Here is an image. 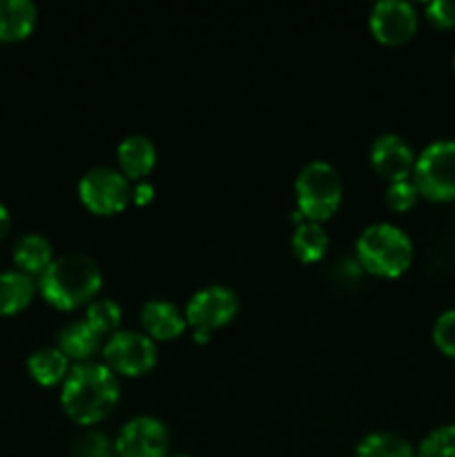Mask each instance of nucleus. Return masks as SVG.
Returning a JSON list of instances; mask_svg holds the SVG:
<instances>
[{"label": "nucleus", "mask_w": 455, "mask_h": 457, "mask_svg": "<svg viewBox=\"0 0 455 457\" xmlns=\"http://www.w3.org/2000/svg\"><path fill=\"white\" fill-rule=\"evenodd\" d=\"M119 400V378L103 361L74 364L61 384L62 411L80 427H94L110 418Z\"/></svg>", "instance_id": "f257e3e1"}, {"label": "nucleus", "mask_w": 455, "mask_h": 457, "mask_svg": "<svg viewBox=\"0 0 455 457\" xmlns=\"http://www.w3.org/2000/svg\"><path fill=\"white\" fill-rule=\"evenodd\" d=\"M103 286V270L89 254L70 253L56 257L40 275L38 290L49 306L76 311L96 299Z\"/></svg>", "instance_id": "f03ea898"}, {"label": "nucleus", "mask_w": 455, "mask_h": 457, "mask_svg": "<svg viewBox=\"0 0 455 457\" xmlns=\"http://www.w3.org/2000/svg\"><path fill=\"white\" fill-rule=\"evenodd\" d=\"M355 262L370 275L395 279L413 263V241L395 223H370L355 241Z\"/></svg>", "instance_id": "7ed1b4c3"}, {"label": "nucleus", "mask_w": 455, "mask_h": 457, "mask_svg": "<svg viewBox=\"0 0 455 457\" xmlns=\"http://www.w3.org/2000/svg\"><path fill=\"white\" fill-rule=\"evenodd\" d=\"M343 196L342 177L328 161H308L294 179L297 212L306 221L324 223L339 210Z\"/></svg>", "instance_id": "20e7f679"}, {"label": "nucleus", "mask_w": 455, "mask_h": 457, "mask_svg": "<svg viewBox=\"0 0 455 457\" xmlns=\"http://www.w3.org/2000/svg\"><path fill=\"white\" fill-rule=\"evenodd\" d=\"M410 179L418 186L419 196L435 204L455 201V141L437 138L415 156Z\"/></svg>", "instance_id": "39448f33"}, {"label": "nucleus", "mask_w": 455, "mask_h": 457, "mask_svg": "<svg viewBox=\"0 0 455 457\" xmlns=\"http://www.w3.org/2000/svg\"><path fill=\"white\" fill-rule=\"evenodd\" d=\"M159 361V348L143 330H119L103 344V364L116 378H141Z\"/></svg>", "instance_id": "423d86ee"}, {"label": "nucleus", "mask_w": 455, "mask_h": 457, "mask_svg": "<svg viewBox=\"0 0 455 457\" xmlns=\"http://www.w3.org/2000/svg\"><path fill=\"white\" fill-rule=\"evenodd\" d=\"M79 199L89 212L110 217L128 208L132 201V183L119 168L96 165L79 179Z\"/></svg>", "instance_id": "0eeeda50"}, {"label": "nucleus", "mask_w": 455, "mask_h": 457, "mask_svg": "<svg viewBox=\"0 0 455 457\" xmlns=\"http://www.w3.org/2000/svg\"><path fill=\"white\" fill-rule=\"evenodd\" d=\"M186 320L192 330H212L221 328V326L230 324L239 312V295L223 284H210L196 290L190 299H187Z\"/></svg>", "instance_id": "6e6552de"}, {"label": "nucleus", "mask_w": 455, "mask_h": 457, "mask_svg": "<svg viewBox=\"0 0 455 457\" xmlns=\"http://www.w3.org/2000/svg\"><path fill=\"white\" fill-rule=\"evenodd\" d=\"M116 457H170V431L154 415H134L114 440Z\"/></svg>", "instance_id": "1a4fd4ad"}, {"label": "nucleus", "mask_w": 455, "mask_h": 457, "mask_svg": "<svg viewBox=\"0 0 455 457\" xmlns=\"http://www.w3.org/2000/svg\"><path fill=\"white\" fill-rule=\"evenodd\" d=\"M419 25L418 12L406 0H379L368 13L370 34L384 45H404Z\"/></svg>", "instance_id": "9d476101"}, {"label": "nucleus", "mask_w": 455, "mask_h": 457, "mask_svg": "<svg viewBox=\"0 0 455 457\" xmlns=\"http://www.w3.org/2000/svg\"><path fill=\"white\" fill-rule=\"evenodd\" d=\"M415 156L418 154L413 152L410 143L395 132L379 134L368 152V161L373 170L379 177L386 179L388 183L409 179L413 174Z\"/></svg>", "instance_id": "9b49d317"}, {"label": "nucleus", "mask_w": 455, "mask_h": 457, "mask_svg": "<svg viewBox=\"0 0 455 457\" xmlns=\"http://www.w3.org/2000/svg\"><path fill=\"white\" fill-rule=\"evenodd\" d=\"M138 321L141 328L152 342H170L178 335L186 333L187 320L186 312L170 299H147L138 311Z\"/></svg>", "instance_id": "f8f14e48"}, {"label": "nucleus", "mask_w": 455, "mask_h": 457, "mask_svg": "<svg viewBox=\"0 0 455 457\" xmlns=\"http://www.w3.org/2000/svg\"><path fill=\"white\" fill-rule=\"evenodd\" d=\"M156 161H159V150L145 134H129L116 147V163L129 181L141 183L143 179L150 177L152 170L156 168Z\"/></svg>", "instance_id": "ddd939ff"}, {"label": "nucleus", "mask_w": 455, "mask_h": 457, "mask_svg": "<svg viewBox=\"0 0 455 457\" xmlns=\"http://www.w3.org/2000/svg\"><path fill=\"white\" fill-rule=\"evenodd\" d=\"M58 348L65 353L67 360H74L76 364L92 361L98 351H103V337L87 324L85 320L70 321L62 326L58 333Z\"/></svg>", "instance_id": "4468645a"}, {"label": "nucleus", "mask_w": 455, "mask_h": 457, "mask_svg": "<svg viewBox=\"0 0 455 457\" xmlns=\"http://www.w3.org/2000/svg\"><path fill=\"white\" fill-rule=\"evenodd\" d=\"M38 9L31 0H0V40L13 43L34 31Z\"/></svg>", "instance_id": "2eb2a0df"}, {"label": "nucleus", "mask_w": 455, "mask_h": 457, "mask_svg": "<svg viewBox=\"0 0 455 457\" xmlns=\"http://www.w3.org/2000/svg\"><path fill=\"white\" fill-rule=\"evenodd\" d=\"M54 262V250L47 237L38 232H27L13 245V263L25 275H43L49 263Z\"/></svg>", "instance_id": "dca6fc26"}, {"label": "nucleus", "mask_w": 455, "mask_h": 457, "mask_svg": "<svg viewBox=\"0 0 455 457\" xmlns=\"http://www.w3.org/2000/svg\"><path fill=\"white\" fill-rule=\"evenodd\" d=\"M70 360H67L65 353L58 346L36 348L27 357V370H29V375L40 386H56V384H62L67 373H70Z\"/></svg>", "instance_id": "f3484780"}, {"label": "nucleus", "mask_w": 455, "mask_h": 457, "mask_svg": "<svg viewBox=\"0 0 455 457\" xmlns=\"http://www.w3.org/2000/svg\"><path fill=\"white\" fill-rule=\"evenodd\" d=\"M38 286L29 275L21 270L0 272V315H16L25 311L34 299Z\"/></svg>", "instance_id": "a211bd4d"}, {"label": "nucleus", "mask_w": 455, "mask_h": 457, "mask_svg": "<svg viewBox=\"0 0 455 457\" xmlns=\"http://www.w3.org/2000/svg\"><path fill=\"white\" fill-rule=\"evenodd\" d=\"M328 232L324 230L321 223L306 221L297 223L290 237V248H293L294 257L302 263H317L324 259L326 250H328Z\"/></svg>", "instance_id": "6ab92c4d"}, {"label": "nucleus", "mask_w": 455, "mask_h": 457, "mask_svg": "<svg viewBox=\"0 0 455 457\" xmlns=\"http://www.w3.org/2000/svg\"><path fill=\"white\" fill-rule=\"evenodd\" d=\"M355 457H418V451L406 437L397 433L375 431L361 437Z\"/></svg>", "instance_id": "aec40b11"}, {"label": "nucleus", "mask_w": 455, "mask_h": 457, "mask_svg": "<svg viewBox=\"0 0 455 457\" xmlns=\"http://www.w3.org/2000/svg\"><path fill=\"white\" fill-rule=\"evenodd\" d=\"M85 321L96 330L101 337H110V335L119 333L120 320H123V308L110 297H96L92 303L85 308Z\"/></svg>", "instance_id": "412c9836"}, {"label": "nucleus", "mask_w": 455, "mask_h": 457, "mask_svg": "<svg viewBox=\"0 0 455 457\" xmlns=\"http://www.w3.org/2000/svg\"><path fill=\"white\" fill-rule=\"evenodd\" d=\"M418 457H455V424L433 428L418 446Z\"/></svg>", "instance_id": "4be33fe9"}, {"label": "nucleus", "mask_w": 455, "mask_h": 457, "mask_svg": "<svg viewBox=\"0 0 455 457\" xmlns=\"http://www.w3.org/2000/svg\"><path fill=\"white\" fill-rule=\"evenodd\" d=\"M386 205L395 212H409L415 208L419 199V190L415 186L413 179H400V181H391L386 187Z\"/></svg>", "instance_id": "5701e85b"}, {"label": "nucleus", "mask_w": 455, "mask_h": 457, "mask_svg": "<svg viewBox=\"0 0 455 457\" xmlns=\"http://www.w3.org/2000/svg\"><path fill=\"white\" fill-rule=\"evenodd\" d=\"M114 453V442L98 431H85L71 442V457H103Z\"/></svg>", "instance_id": "b1692460"}, {"label": "nucleus", "mask_w": 455, "mask_h": 457, "mask_svg": "<svg viewBox=\"0 0 455 457\" xmlns=\"http://www.w3.org/2000/svg\"><path fill=\"white\" fill-rule=\"evenodd\" d=\"M433 344L442 355L455 360V311H444L433 324Z\"/></svg>", "instance_id": "393cba45"}, {"label": "nucleus", "mask_w": 455, "mask_h": 457, "mask_svg": "<svg viewBox=\"0 0 455 457\" xmlns=\"http://www.w3.org/2000/svg\"><path fill=\"white\" fill-rule=\"evenodd\" d=\"M424 16L435 29H451L455 27V3L453 0H431L424 7Z\"/></svg>", "instance_id": "a878e982"}, {"label": "nucleus", "mask_w": 455, "mask_h": 457, "mask_svg": "<svg viewBox=\"0 0 455 457\" xmlns=\"http://www.w3.org/2000/svg\"><path fill=\"white\" fill-rule=\"evenodd\" d=\"M152 195H154L152 186L150 183H143V181L132 190V199H136V204H147V201L152 199Z\"/></svg>", "instance_id": "bb28decb"}, {"label": "nucleus", "mask_w": 455, "mask_h": 457, "mask_svg": "<svg viewBox=\"0 0 455 457\" xmlns=\"http://www.w3.org/2000/svg\"><path fill=\"white\" fill-rule=\"evenodd\" d=\"M9 228H12V212H9L7 205L0 201V239H3V237H7Z\"/></svg>", "instance_id": "cd10ccee"}, {"label": "nucleus", "mask_w": 455, "mask_h": 457, "mask_svg": "<svg viewBox=\"0 0 455 457\" xmlns=\"http://www.w3.org/2000/svg\"><path fill=\"white\" fill-rule=\"evenodd\" d=\"M210 337H212V333H208V330H194V339H196V344H205V342H210Z\"/></svg>", "instance_id": "c85d7f7f"}, {"label": "nucleus", "mask_w": 455, "mask_h": 457, "mask_svg": "<svg viewBox=\"0 0 455 457\" xmlns=\"http://www.w3.org/2000/svg\"><path fill=\"white\" fill-rule=\"evenodd\" d=\"M170 457H192V455H186V453H178V455H170Z\"/></svg>", "instance_id": "c756f323"}, {"label": "nucleus", "mask_w": 455, "mask_h": 457, "mask_svg": "<svg viewBox=\"0 0 455 457\" xmlns=\"http://www.w3.org/2000/svg\"><path fill=\"white\" fill-rule=\"evenodd\" d=\"M103 457H116V453H110V455H103Z\"/></svg>", "instance_id": "7c9ffc66"}, {"label": "nucleus", "mask_w": 455, "mask_h": 457, "mask_svg": "<svg viewBox=\"0 0 455 457\" xmlns=\"http://www.w3.org/2000/svg\"><path fill=\"white\" fill-rule=\"evenodd\" d=\"M453 70H455V54H453Z\"/></svg>", "instance_id": "2f4dec72"}]
</instances>
